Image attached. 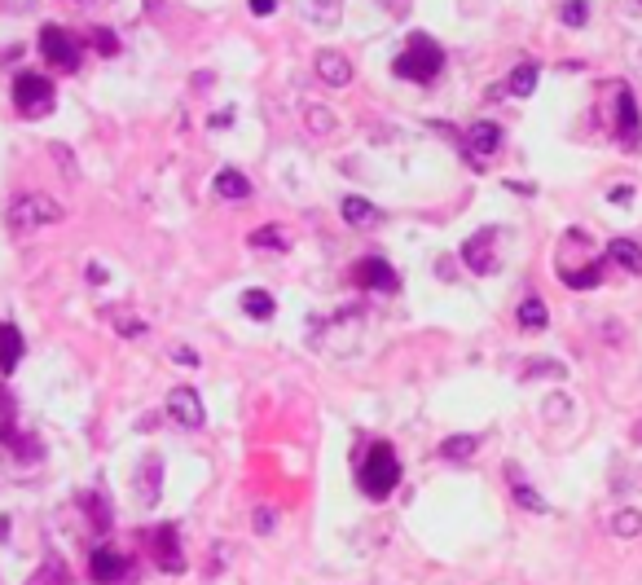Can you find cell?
Returning a JSON list of instances; mask_svg holds the SVG:
<instances>
[{"instance_id": "cell-1", "label": "cell", "mask_w": 642, "mask_h": 585, "mask_svg": "<svg viewBox=\"0 0 642 585\" xmlns=\"http://www.w3.org/2000/svg\"><path fill=\"white\" fill-rule=\"evenodd\" d=\"M58 220H62V207L40 190H18L5 207V225L14 229L18 238L36 234V229H44V225H58Z\"/></svg>"}, {"instance_id": "cell-2", "label": "cell", "mask_w": 642, "mask_h": 585, "mask_svg": "<svg viewBox=\"0 0 642 585\" xmlns=\"http://www.w3.org/2000/svg\"><path fill=\"white\" fill-rule=\"evenodd\" d=\"M357 484L365 498L383 502L396 493V484H401V458H396L392 445H370V454H365L361 471H357Z\"/></svg>"}, {"instance_id": "cell-3", "label": "cell", "mask_w": 642, "mask_h": 585, "mask_svg": "<svg viewBox=\"0 0 642 585\" xmlns=\"http://www.w3.org/2000/svg\"><path fill=\"white\" fill-rule=\"evenodd\" d=\"M392 71L401 80H414V84H431L440 71H445V49H440L431 36H409L405 53L392 62Z\"/></svg>"}, {"instance_id": "cell-4", "label": "cell", "mask_w": 642, "mask_h": 585, "mask_svg": "<svg viewBox=\"0 0 642 585\" xmlns=\"http://www.w3.org/2000/svg\"><path fill=\"white\" fill-rule=\"evenodd\" d=\"M53 84L44 80V75H31V71H22L18 80H14V106H18V115L22 119H40V115H49L53 110Z\"/></svg>"}, {"instance_id": "cell-5", "label": "cell", "mask_w": 642, "mask_h": 585, "mask_svg": "<svg viewBox=\"0 0 642 585\" xmlns=\"http://www.w3.org/2000/svg\"><path fill=\"white\" fill-rule=\"evenodd\" d=\"M40 53H44V62L49 66H58V71H75L84 58V44L71 36L66 27H40Z\"/></svg>"}, {"instance_id": "cell-6", "label": "cell", "mask_w": 642, "mask_h": 585, "mask_svg": "<svg viewBox=\"0 0 642 585\" xmlns=\"http://www.w3.org/2000/svg\"><path fill=\"white\" fill-rule=\"evenodd\" d=\"M612 137L621 141L625 150H638L642 146V119H638V102L634 93L621 84L616 88V124H612Z\"/></svg>"}, {"instance_id": "cell-7", "label": "cell", "mask_w": 642, "mask_h": 585, "mask_svg": "<svg viewBox=\"0 0 642 585\" xmlns=\"http://www.w3.org/2000/svg\"><path fill=\"white\" fill-rule=\"evenodd\" d=\"M462 264H467L471 273H480V278H489V273H497V229H480L475 238L462 242Z\"/></svg>"}, {"instance_id": "cell-8", "label": "cell", "mask_w": 642, "mask_h": 585, "mask_svg": "<svg viewBox=\"0 0 642 585\" xmlns=\"http://www.w3.org/2000/svg\"><path fill=\"white\" fill-rule=\"evenodd\" d=\"M497 146H502V128L489 124V119H480V124H471L462 132V150H467L471 163H484L489 154H497Z\"/></svg>"}, {"instance_id": "cell-9", "label": "cell", "mask_w": 642, "mask_h": 585, "mask_svg": "<svg viewBox=\"0 0 642 585\" xmlns=\"http://www.w3.org/2000/svg\"><path fill=\"white\" fill-rule=\"evenodd\" d=\"M352 278H357V286H365V291H379V295H396V291H401V278L392 273V264H387V260H374V256L361 260Z\"/></svg>"}, {"instance_id": "cell-10", "label": "cell", "mask_w": 642, "mask_h": 585, "mask_svg": "<svg viewBox=\"0 0 642 585\" xmlns=\"http://www.w3.org/2000/svg\"><path fill=\"white\" fill-rule=\"evenodd\" d=\"M150 555H154V564H159L163 572H181L185 568V555H181V542H176L172 524H159L150 533Z\"/></svg>"}, {"instance_id": "cell-11", "label": "cell", "mask_w": 642, "mask_h": 585, "mask_svg": "<svg viewBox=\"0 0 642 585\" xmlns=\"http://www.w3.org/2000/svg\"><path fill=\"white\" fill-rule=\"evenodd\" d=\"M88 572H93V581L97 585H115V581H124L128 577V559L119 555V550H93V559H88Z\"/></svg>"}, {"instance_id": "cell-12", "label": "cell", "mask_w": 642, "mask_h": 585, "mask_svg": "<svg viewBox=\"0 0 642 585\" xmlns=\"http://www.w3.org/2000/svg\"><path fill=\"white\" fill-rule=\"evenodd\" d=\"M168 414L176 418L181 427H203V401H198V392L194 388H176L172 396H168Z\"/></svg>"}, {"instance_id": "cell-13", "label": "cell", "mask_w": 642, "mask_h": 585, "mask_svg": "<svg viewBox=\"0 0 642 585\" xmlns=\"http://www.w3.org/2000/svg\"><path fill=\"white\" fill-rule=\"evenodd\" d=\"M317 75H321V84H330V88H348L352 84V62L343 58V53L326 49V53H317Z\"/></svg>"}, {"instance_id": "cell-14", "label": "cell", "mask_w": 642, "mask_h": 585, "mask_svg": "<svg viewBox=\"0 0 642 585\" xmlns=\"http://www.w3.org/2000/svg\"><path fill=\"white\" fill-rule=\"evenodd\" d=\"M506 480H511V493H515V502L524 506V511H533V515H546V511H550V506H546V498H541V493L533 489V484L524 480V471H519L515 462H511V467H506Z\"/></svg>"}, {"instance_id": "cell-15", "label": "cell", "mask_w": 642, "mask_h": 585, "mask_svg": "<svg viewBox=\"0 0 642 585\" xmlns=\"http://www.w3.org/2000/svg\"><path fill=\"white\" fill-rule=\"evenodd\" d=\"M22 352H27V344H22L18 326L0 322V374H14L18 361H22Z\"/></svg>"}, {"instance_id": "cell-16", "label": "cell", "mask_w": 642, "mask_h": 585, "mask_svg": "<svg viewBox=\"0 0 642 585\" xmlns=\"http://www.w3.org/2000/svg\"><path fill=\"white\" fill-rule=\"evenodd\" d=\"M339 212H343V220H348V225H357V229H370V225H379V220H383V212H379V207H374V203H365V198H357V194H352V198H343V203H339Z\"/></svg>"}, {"instance_id": "cell-17", "label": "cell", "mask_w": 642, "mask_h": 585, "mask_svg": "<svg viewBox=\"0 0 642 585\" xmlns=\"http://www.w3.org/2000/svg\"><path fill=\"white\" fill-rule=\"evenodd\" d=\"M607 260H616L625 273H642V247L629 238H612L607 242Z\"/></svg>"}, {"instance_id": "cell-18", "label": "cell", "mask_w": 642, "mask_h": 585, "mask_svg": "<svg viewBox=\"0 0 642 585\" xmlns=\"http://www.w3.org/2000/svg\"><path fill=\"white\" fill-rule=\"evenodd\" d=\"M216 194H220V198H247V194H251V181H247L242 172L225 168V172H216Z\"/></svg>"}, {"instance_id": "cell-19", "label": "cell", "mask_w": 642, "mask_h": 585, "mask_svg": "<svg viewBox=\"0 0 642 585\" xmlns=\"http://www.w3.org/2000/svg\"><path fill=\"white\" fill-rule=\"evenodd\" d=\"M537 66L533 62H519L515 66V71H511V80H506V93H515V97H528V93H533V88H537Z\"/></svg>"}, {"instance_id": "cell-20", "label": "cell", "mask_w": 642, "mask_h": 585, "mask_svg": "<svg viewBox=\"0 0 642 585\" xmlns=\"http://www.w3.org/2000/svg\"><path fill=\"white\" fill-rule=\"evenodd\" d=\"M519 326H524V330H546V322H550V313H546V304H541L537 300V295H528V300L524 304H519Z\"/></svg>"}, {"instance_id": "cell-21", "label": "cell", "mask_w": 642, "mask_h": 585, "mask_svg": "<svg viewBox=\"0 0 642 585\" xmlns=\"http://www.w3.org/2000/svg\"><path fill=\"white\" fill-rule=\"evenodd\" d=\"M475 449H480V436H449L445 445H440V458H449V462H467Z\"/></svg>"}, {"instance_id": "cell-22", "label": "cell", "mask_w": 642, "mask_h": 585, "mask_svg": "<svg viewBox=\"0 0 642 585\" xmlns=\"http://www.w3.org/2000/svg\"><path fill=\"white\" fill-rule=\"evenodd\" d=\"M27 585H66V564L62 559H44V564L27 577Z\"/></svg>"}, {"instance_id": "cell-23", "label": "cell", "mask_w": 642, "mask_h": 585, "mask_svg": "<svg viewBox=\"0 0 642 585\" xmlns=\"http://www.w3.org/2000/svg\"><path fill=\"white\" fill-rule=\"evenodd\" d=\"M242 308H247L256 322H269V317H273V295L269 291H247V295H242Z\"/></svg>"}, {"instance_id": "cell-24", "label": "cell", "mask_w": 642, "mask_h": 585, "mask_svg": "<svg viewBox=\"0 0 642 585\" xmlns=\"http://www.w3.org/2000/svg\"><path fill=\"white\" fill-rule=\"evenodd\" d=\"M304 115H308V132H317V137H330V132H335V115H330V110L308 106Z\"/></svg>"}, {"instance_id": "cell-25", "label": "cell", "mask_w": 642, "mask_h": 585, "mask_svg": "<svg viewBox=\"0 0 642 585\" xmlns=\"http://www.w3.org/2000/svg\"><path fill=\"white\" fill-rule=\"evenodd\" d=\"M612 533H616V537H638V533H642V515H638V511H616Z\"/></svg>"}, {"instance_id": "cell-26", "label": "cell", "mask_w": 642, "mask_h": 585, "mask_svg": "<svg viewBox=\"0 0 642 585\" xmlns=\"http://www.w3.org/2000/svg\"><path fill=\"white\" fill-rule=\"evenodd\" d=\"M585 18H590V5H585V0H568V5H563V22H568V27H585Z\"/></svg>"}, {"instance_id": "cell-27", "label": "cell", "mask_w": 642, "mask_h": 585, "mask_svg": "<svg viewBox=\"0 0 642 585\" xmlns=\"http://www.w3.org/2000/svg\"><path fill=\"white\" fill-rule=\"evenodd\" d=\"M251 247H286V234L282 229H260V234H251Z\"/></svg>"}, {"instance_id": "cell-28", "label": "cell", "mask_w": 642, "mask_h": 585, "mask_svg": "<svg viewBox=\"0 0 642 585\" xmlns=\"http://www.w3.org/2000/svg\"><path fill=\"white\" fill-rule=\"evenodd\" d=\"M93 40H97V53H106V58H115V53H119V40L110 36L106 27H97V31H93Z\"/></svg>"}, {"instance_id": "cell-29", "label": "cell", "mask_w": 642, "mask_h": 585, "mask_svg": "<svg viewBox=\"0 0 642 585\" xmlns=\"http://www.w3.org/2000/svg\"><path fill=\"white\" fill-rule=\"evenodd\" d=\"M273 9H278V0H251V14H273Z\"/></svg>"}, {"instance_id": "cell-30", "label": "cell", "mask_w": 642, "mask_h": 585, "mask_svg": "<svg viewBox=\"0 0 642 585\" xmlns=\"http://www.w3.org/2000/svg\"><path fill=\"white\" fill-rule=\"evenodd\" d=\"M256 528H260V533H269V528H273V511H269V506L256 515Z\"/></svg>"}, {"instance_id": "cell-31", "label": "cell", "mask_w": 642, "mask_h": 585, "mask_svg": "<svg viewBox=\"0 0 642 585\" xmlns=\"http://www.w3.org/2000/svg\"><path fill=\"white\" fill-rule=\"evenodd\" d=\"M172 357H176V361H185V366H194V361H198V357H194V348H172Z\"/></svg>"}, {"instance_id": "cell-32", "label": "cell", "mask_w": 642, "mask_h": 585, "mask_svg": "<svg viewBox=\"0 0 642 585\" xmlns=\"http://www.w3.org/2000/svg\"><path fill=\"white\" fill-rule=\"evenodd\" d=\"M229 124H234V115H229V110H220V115L212 119V128H229Z\"/></svg>"}, {"instance_id": "cell-33", "label": "cell", "mask_w": 642, "mask_h": 585, "mask_svg": "<svg viewBox=\"0 0 642 585\" xmlns=\"http://www.w3.org/2000/svg\"><path fill=\"white\" fill-rule=\"evenodd\" d=\"M612 203H629V185H616V190H612Z\"/></svg>"}]
</instances>
